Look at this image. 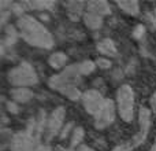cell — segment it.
Returning <instances> with one entry per match:
<instances>
[{"label":"cell","instance_id":"cell-22","mask_svg":"<svg viewBox=\"0 0 156 151\" xmlns=\"http://www.w3.org/2000/svg\"><path fill=\"white\" fill-rule=\"evenodd\" d=\"M144 32H145V28H144L143 25H138V26L136 28V30H134V37H137V39L143 37Z\"/></svg>","mask_w":156,"mask_h":151},{"label":"cell","instance_id":"cell-25","mask_svg":"<svg viewBox=\"0 0 156 151\" xmlns=\"http://www.w3.org/2000/svg\"><path fill=\"white\" fill-rule=\"evenodd\" d=\"M54 151H67V150L63 149L62 146H56V147H55V150H54Z\"/></svg>","mask_w":156,"mask_h":151},{"label":"cell","instance_id":"cell-27","mask_svg":"<svg viewBox=\"0 0 156 151\" xmlns=\"http://www.w3.org/2000/svg\"><path fill=\"white\" fill-rule=\"evenodd\" d=\"M44 151H49V150L48 149H44Z\"/></svg>","mask_w":156,"mask_h":151},{"label":"cell","instance_id":"cell-10","mask_svg":"<svg viewBox=\"0 0 156 151\" xmlns=\"http://www.w3.org/2000/svg\"><path fill=\"white\" fill-rule=\"evenodd\" d=\"M86 13L96 14L99 17L108 15L111 13V7L107 2H101V0H93V2L86 3Z\"/></svg>","mask_w":156,"mask_h":151},{"label":"cell","instance_id":"cell-16","mask_svg":"<svg viewBox=\"0 0 156 151\" xmlns=\"http://www.w3.org/2000/svg\"><path fill=\"white\" fill-rule=\"evenodd\" d=\"M67 8H69V15L73 19H78L82 14L83 8H86V3H81V2H71L67 3Z\"/></svg>","mask_w":156,"mask_h":151},{"label":"cell","instance_id":"cell-23","mask_svg":"<svg viewBox=\"0 0 156 151\" xmlns=\"http://www.w3.org/2000/svg\"><path fill=\"white\" fill-rule=\"evenodd\" d=\"M149 106H151V110L156 114V91L152 94L151 99H149Z\"/></svg>","mask_w":156,"mask_h":151},{"label":"cell","instance_id":"cell-19","mask_svg":"<svg viewBox=\"0 0 156 151\" xmlns=\"http://www.w3.org/2000/svg\"><path fill=\"white\" fill-rule=\"evenodd\" d=\"M96 66H99L100 69H110L111 66H112V63H111V61L108 59V58H104V57H100V58H97L96 61Z\"/></svg>","mask_w":156,"mask_h":151},{"label":"cell","instance_id":"cell-14","mask_svg":"<svg viewBox=\"0 0 156 151\" xmlns=\"http://www.w3.org/2000/svg\"><path fill=\"white\" fill-rule=\"evenodd\" d=\"M48 63L51 65V68L54 69H62L63 66L67 63V57L63 52H54L51 57L48 58Z\"/></svg>","mask_w":156,"mask_h":151},{"label":"cell","instance_id":"cell-8","mask_svg":"<svg viewBox=\"0 0 156 151\" xmlns=\"http://www.w3.org/2000/svg\"><path fill=\"white\" fill-rule=\"evenodd\" d=\"M115 113H116V106L111 99H105L103 107L97 111V114L93 117L94 118V127L97 129H104V128L110 127L114 121H115Z\"/></svg>","mask_w":156,"mask_h":151},{"label":"cell","instance_id":"cell-6","mask_svg":"<svg viewBox=\"0 0 156 151\" xmlns=\"http://www.w3.org/2000/svg\"><path fill=\"white\" fill-rule=\"evenodd\" d=\"M65 118H66V110L63 106L56 107L51 113V116H49L48 120H47V127H45V131H44V135H45L47 142H51L58 133L62 132L60 129H62V127H63Z\"/></svg>","mask_w":156,"mask_h":151},{"label":"cell","instance_id":"cell-5","mask_svg":"<svg viewBox=\"0 0 156 151\" xmlns=\"http://www.w3.org/2000/svg\"><path fill=\"white\" fill-rule=\"evenodd\" d=\"M8 81L16 88H27L38 83V77L32 65L22 62L8 72Z\"/></svg>","mask_w":156,"mask_h":151},{"label":"cell","instance_id":"cell-15","mask_svg":"<svg viewBox=\"0 0 156 151\" xmlns=\"http://www.w3.org/2000/svg\"><path fill=\"white\" fill-rule=\"evenodd\" d=\"M116 6L129 15H137L140 13V4L137 2H118Z\"/></svg>","mask_w":156,"mask_h":151},{"label":"cell","instance_id":"cell-1","mask_svg":"<svg viewBox=\"0 0 156 151\" xmlns=\"http://www.w3.org/2000/svg\"><path fill=\"white\" fill-rule=\"evenodd\" d=\"M16 29H18L21 37L29 46L45 50L52 48V46H54V39H52L49 30L38 19H36L32 15L19 17L16 21Z\"/></svg>","mask_w":156,"mask_h":151},{"label":"cell","instance_id":"cell-12","mask_svg":"<svg viewBox=\"0 0 156 151\" xmlns=\"http://www.w3.org/2000/svg\"><path fill=\"white\" fill-rule=\"evenodd\" d=\"M96 48L101 55H107V57H116V52H118L115 43L110 39H104V40L99 41Z\"/></svg>","mask_w":156,"mask_h":151},{"label":"cell","instance_id":"cell-26","mask_svg":"<svg viewBox=\"0 0 156 151\" xmlns=\"http://www.w3.org/2000/svg\"><path fill=\"white\" fill-rule=\"evenodd\" d=\"M152 151H156V140H155V144H154V147H152Z\"/></svg>","mask_w":156,"mask_h":151},{"label":"cell","instance_id":"cell-18","mask_svg":"<svg viewBox=\"0 0 156 151\" xmlns=\"http://www.w3.org/2000/svg\"><path fill=\"white\" fill-rule=\"evenodd\" d=\"M96 68V62H93V61H83V62L78 63V69H80V73L82 76L93 73V70Z\"/></svg>","mask_w":156,"mask_h":151},{"label":"cell","instance_id":"cell-11","mask_svg":"<svg viewBox=\"0 0 156 151\" xmlns=\"http://www.w3.org/2000/svg\"><path fill=\"white\" fill-rule=\"evenodd\" d=\"M10 95L15 103H27L34 96L33 91H30L29 88H14L11 89Z\"/></svg>","mask_w":156,"mask_h":151},{"label":"cell","instance_id":"cell-3","mask_svg":"<svg viewBox=\"0 0 156 151\" xmlns=\"http://www.w3.org/2000/svg\"><path fill=\"white\" fill-rule=\"evenodd\" d=\"M138 125L140 128H138V132L134 135V138L125 143H121L112 151H133L145 142L149 132V127H151V111L148 107H141L138 111Z\"/></svg>","mask_w":156,"mask_h":151},{"label":"cell","instance_id":"cell-20","mask_svg":"<svg viewBox=\"0 0 156 151\" xmlns=\"http://www.w3.org/2000/svg\"><path fill=\"white\" fill-rule=\"evenodd\" d=\"M5 107H7V110L10 111L11 114H16L19 111V107L18 105H16L14 100H10V102H7V105H5Z\"/></svg>","mask_w":156,"mask_h":151},{"label":"cell","instance_id":"cell-13","mask_svg":"<svg viewBox=\"0 0 156 151\" xmlns=\"http://www.w3.org/2000/svg\"><path fill=\"white\" fill-rule=\"evenodd\" d=\"M82 19H83V24H85L86 28L92 30H96V29H100L103 26V17H99L96 14H90V13H85L82 15Z\"/></svg>","mask_w":156,"mask_h":151},{"label":"cell","instance_id":"cell-2","mask_svg":"<svg viewBox=\"0 0 156 151\" xmlns=\"http://www.w3.org/2000/svg\"><path fill=\"white\" fill-rule=\"evenodd\" d=\"M81 76L82 74L80 73L78 65L67 66L59 74L52 76L49 78V87L67 96L70 100H78L82 96V94L78 89V85L81 83Z\"/></svg>","mask_w":156,"mask_h":151},{"label":"cell","instance_id":"cell-7","mask_svg":"<svg viewBox=\"0 0 156 151\" xmlns=\"http://www.w3.org/2000/svg\"><path fill=\"white\" fill-rule=\"evenodd\" d=\"M37 136L38 133L33 131L19 132L12 138L11 150L12 151H37Z\"/></svg>","mask_w":156,"mask_h":151},{"label":"cell","instance_id":"cell-4","mask_svg":"<svg viewBox=\"0 0 156 151\" xmlns=\"http://www.w3.org/2000/svg\"><path fill=\"white\" fill-rule=\"evenodd\" d=\"M116 110L125 122H132L134 118V92L127 84H123L116 91Z\"/></svg>","mask_w":156,"mask_h":151},{"label":"cell","instance_id":"cell-24","mask_svg":"<svg viewBox=\"0 0 156 151\" xmlns=\"http://www.w3.org/2000/svg\"><path fill=\"white\" fill-rule=\"evenodd\" d=\"M77 151H94V150L90 149V147H88V146H80L77 149Z\"/></svg>","mask_w":156,"mask_h":151},{"label":"cell","instance_id":"cell-21","mask_svg":"<svg viewBox=\"0 0 156 151\" xmlns=\"http://www.w3.org/2000/svg\"><path fill=\"white\" fill-rule=\"evenodd\" d=\"M71 128H73V124H71V122H69V124L66 125V127L62 129V132H60L59 138H60V139H65V138H67V136H69V133H70V131H71Z\"/></svg>","mask_w":156,"mask_h":151},{"label":"cell","instance_id":"cell-9","mask_svg":"<svg viewBox=\"0 0 156 151\" xmlns=\"http://www.w3.org/2000/svg\"><path fill=\"white\" fill-rule=\"evenodd\" d=\"M81 102H82V106L85 109V111L90 116H96L97 111L103 107L105 99L103 98V95L100 94L96 89H88L82 94L81 96Z\"/></svg>","mask_w":156,"mask_h":151},{"label":"cell","instance_id":"cell-17","mask_svg":"<svg viewBox=\"0 0 156 151\" xmlns=\"http://www.w3.org/2000/svg\"><path fill=\"white\" fill-rule=\"evenodd\" d=\"M83 136H85V133H83V128L81 127H77L73 129V135H71V149H78V147L81 146V142H82Z\"/></svg>","mask_w":156,"mask_h":151}]
</instances>
